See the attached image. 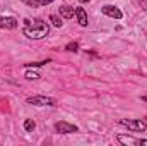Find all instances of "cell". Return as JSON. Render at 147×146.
Here are the masks:
<instances>
[{
  "label": "cell",
  "mask_w": 147,
  "mask_h": 146,
  "mask_svg": "<svg viewBox=\"0 0 147 146\" xmlns=\"http://www.w3.org/2000/svg\"><path fill=\"white\" fill-rule=\"evenodd\" d=\"M22 33H24V36L31 38V40H41V38H45L50 33V26L43 19H34V21L26 19Z\"/></svg>",
  "instance_id": "obj_1"
},
{
  "label": "cell",
  "mask_w": 147,
  "mask_h": 146,
  "mask_svg": "<svg viewBox=\"0 0 147 146\" xmlns=\"http://www.w3.org/2000/svg\"><path fill=\"white\" fill-rule=\"evenodd\" d=\"M120 126L134 131V132H144L147 129V122L144 120H135V119H121L120 120Z\"/></svg>",
  "instance_id": "obj_2"
},
{
  "label": "cell",
  "mask_w": 147,
  "mask_h": 146,
  "mask_svg": "<svg viewBox=\"0 0 147 146\" xmlns=\"http://www.w3.org/2000/svg\"><path fill=\"white\" fill-rule=\"evenodd\" d=\"M26 102L34 107H57V100L50 96H29Z\"/></svg>",
  "instance_id": "obj_3"
},
{
  "label": "cell",
  "mask_w": 147,
  "mask_h": 146,
  "mask_svg": "<svg viewBox=\"0 0 147 146\" xmlns=\"http://www.w3.org/2000/svg\"><path fill=\"white\" fill-rule=\"evenodd\" d=\"M116 139H118V143H121V145L125 146H147V139H135L134 136H123V134H118L116 136Z\"/></svg>",
  "instance_id": "obj_4"
},
{
  "label": "cell",
  "mask_w": 147,
  "mask_h": 146,
  "mask_svg": "<svg viewBox=\"0 0 147 146\" xmlns=\"http://www.w3.org/2000/svg\"><path fill=\"white\" fill-rule=\"evenodd\" d=\"M55 129H57L60 134H72V132H77V131H79V127H77V126L69 124V122H65V120L57 122V124H55Z\"/></svg>",
  "instance_id": "obj_5"
},
{
  "label": "cell",
  "mask_w": 147,
  "mask_h": 146,
  "mask_svg": "<svg viewBox=\"0 0 147 146\" xmlns=\"http://www.w3.org/2000/svg\"><path fill=\"white\" fill-rule=\"evenodd\" d=\"M101 12H103L105 16H108V17H113V19H121V17H123L121 10H120L116 5H103V7H101Z\"/></svg>",
  "instance_id": "obj_6"
},
{
  "label": "cell",
  "mask_w": 147,
  "mask_h": 146,
  "mask_svg": "<svg viewBox=\"0 0 147 146\" xmlns=\"http://www.w3.org/2000/svg\"><path fill=\"white\" fill-rule=\"evenodd\" d=\"M0 28H3V29H16L17 28V19L16 17H3V16H0Z\"/></svg>",
  "instance_id": "obj_7"
},
{
  "label": "cell",
  "mask_w": 147,
  "mask_h": 146,
  "mask_svg": "<svg viewBox=\"0 0 147 146\" xmlns=\"http://www.w3.org/2000/svg\"><path fill=\"white\" fill-rule=\"evenodd\" d=\"M75 17H77V21H79V24H80L82 28L87 26V14H86V10H84L82 7H77V9H75Z\"/></svg>",
  "instance_id": "obj_8"
},
{
  "label": "cell",
  "mask_w": 147,
  "mask_h": 146,
  "mask_svg": "<svg viewBox=\"0 0 147 146\" xmlns=\"http://www.w3.org/2000/svg\"><path fill=\"white\" fill-rule=\"evenodd\" d=\"M58 12H60V16L65 17V19H72L74 16H75V9L70 7V5H60Z\"/></svg>",
  "instance_id": "obj_9"
},
{
  "label": "cell",
  "mask_w": 147,
  "mask_h": 146,
  "mask_svg": "<svg viewBox=\"0 0 147 146\" xmlns=\"http://www.w3.org/2000/svg\"><path fill=\"white\" fill-rule=\"evenodd\" d=\"M50 23H51L55 28H62V24H63V23H62V16L58 17L57 14H51V16H50Z\"/></svg>",
  "instance_id": "obj_10"
},
{
  "label": "cell",
  "mask_w": 147,
  "mask_h": 146,
  "mask_svg": "<svg viewBox=\"0 0 147 146\" xmlns=\"http://www.w3.org/2000/svg\"><path fill=\"white\" fill-rule=\"evenodd\" d=\"M34 127H36V124H34L33 119H26V120H24V129H26L28 132H33Z\"/></svg>",
  "instance_id": "obj_11"
},
{
  "label": "cell",
  "mask_w": 147,
  "mask_h": 146,
  "mask_svg": "<svg viewBox=\"0 0 147 146\" xmlns=\"http://www.w3.org/2000/svg\"><path fill=\"white\" fill-rule=\"evenodd\" d=\"M48 62H50V59L41 60V62H29V64H26V67H28V69H31V67H41V65H45V64H48Z\"/></svg>",
  "instance_id": "obj_12"
},
{
  "label": "cell",
  "mask_w": 147,
  "mask_h": 146,
  "mask_svg": "<svg viewBox=\"0 0 147 146\" xmlns=\"http://www.w3.org/2000/svg\"><path fill=\"white\" fill-rule=\"evenodd\" d=\"M24 76H26V79H39V77H41V76L38 72H34V71H26Z\"/></svg>",
  "instance_id": "obj_13"
},
{
  "label": "cell",
  "mask_w": 147,
  "mask_h": 146,
  "mask_svg": "<svg viewBox=\"0 0 147 146\" xmlns=\"http://www.w3.org/2000/svg\"><path fill=\"white\" fill-rule=\"evenodd\" d=\"M77 48H79V45H77V43H69V45L65 46V50H67V52H77Z\"/></svg>",
  "instance_id": "obj_14"
},
{
  "label": "cell",
  "mask_w": 147,
  "mask_h": 146,
  "mask_svg": "<svg viewBox=\"0 0 147 146\" xmlns=\"http://www.w3.org/2000/svg\"><path fill=\"white\" fill-rule=\"evenodd\" d=\"M38 5H48V3H51L53 0H36Z\"/></svg>",
  "instance_id": "obj_15"
},
{
  "label": "cell",
  "mask_w": 147,
  "mask_h": 146,
  "mask_svg": "<svg viewBox=\"0 0 147 146\" xmlns=\"http://www.w3.org/2000/svg\"><path fill=\"white\" fill-rule=\"evenodd\" d=\"M79 2H80V3H86V2H89V0H79Z\"/></svg>",
  "instance_id": "obj_16"
},
{
  "label": "cell",
  "mask_w": 147,
  "mask_h": 146,
  "mask_svg": "<svg viewBox=\"0 0 147 146\" xmlns=\"http://www.w3.org/2000/svg\"><path fill=\"white\" fill-rule=\"evenodd\" d=\"M142 100H146V102H147V96H144V98H142Z\"/></svg>",
  "instance_id": "obj_17"
},
{
  "label": "cell",
  "mask_w": 147,
  "mask_h": 146,
  "mask_svg": "<svg viewBox=\"0 0 147 146\" xmlns=\"http://www.w3.org/2000/svg\"><path fill=\"white\" fill-rule=\"evenodd\" d=\"M146 119H147V117H146Z\"/></svg>",
  "instance_id": "obj_18"
}]
</instances>
